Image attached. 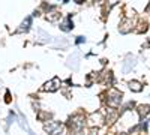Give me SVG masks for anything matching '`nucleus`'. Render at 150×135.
<instances>
[{
	"label": "nucleus",
	"mask_w": 150,
	"mask_h": 135,
	"mask_svg": "<svg viewBox=\"0 0 150 135\" xmlns=\"http://www.w3.org/2000/svg\"><path fill=\"white\" fill-rule=\"evenodd\" d=\"M120 102H122V93L112 89V90L108 93V105H110V107H117Z\"/></svg>",
	"instance_id": "f257e3e1"
},
{
	"label": "nucleus",
	"mask_w": 150,
	"mask_h": 135,
	"mask_svg": "<svg viewBox=\"0 0 150 135\" xmlns=\"http://www.w3.org/2000/svg\"><path fill=\"white\" fill-rule=\"evenodd\" d=\"M71 128H72L74 131L80 132V131L84 128V117H83V116H74V117L71 119Z\"/></svg>",
	"instance_id": "f03ea898"
},
{
	"label": "nucleus",
	"mask_w": 150,
	"mask_h": 135,
	"mask_svg": "<svg viewBox=\"0 0 150 135\" xmlns=\"http://www.w3.org/2000/svg\"><path fill=\"white\" fill-rule=\"evenodd\" d=\"M59 87H60V80H59V78H53L51 81H48V83L45 84L44 89H45L47 92H56Z\"/></svg>",
	"instance_id": "7ed1b4c3"
},
{
	"label": "nucleus",
	"mask_w": 150,
	"mask_h": 135,
	"mask_svg": "<svg viewBox=\"0 0 150 135\" xmlns=\"http://www.w3.org/2000/svg\"><path fill=\"white\" fill-rule=\"evenodd\" d=\"M44 129L50 134H57V131L60 129V123L59 122H48V123L44 126Z\"/></svg>",
	"instance_id": "20e7f679"
},
{
	"label": "nucleus",
	"mask_w": 150,
	"mask_h": 135,
	"mask_svg": "<svg viewBox=\"0 0 150 135\" xmlns=\"http://www.w3.org/2000/svg\"><path fill=\"white\" fill-rule=\"evenodd\" d=\"M129 87H131V90H134V92H141V84L138 83V81H131L129 83Z\"/></svg>",
	"instance_id": "39448f33"
},
{
	"label": "nucleus",
	"mask_w": 150,
	"mask_h": 135,
	"mask_svg": "<svg viewBox=\"0 0 150 135\" xmlns=\"http://www.w3.org/2000/svg\"><path fill=\"white\" fill-rule=\"evenodd\" d=\"M59 17H60L59 14H56V12H53V15H47V20H48V21H56V20L59 18Z\"/></svg>",
	"instance_id": "423d86ee"
},
{
	"label": "nucleus",
	"mask_w": 150,
	"mask_h": 135,
	"mask_svg": "<svg viewBox=\"0 0 150 135\" xmlns=\"http://www.w3.org/2000/svg\"><path fill=\"white\" fill-rule=\"evenodd\" d=\"M38 117H39L41 120L44 119V117H47V119H50V117H51V113H41L39 116H38Z\"/></svg>",
	"instance_id": "0eeeda50"
}]
</instances>
